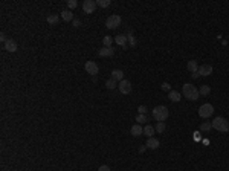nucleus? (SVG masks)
Segmentation results:
<instances>
[{"label":"nucleus","instance_id":"1","mask_svg":"<svg viewBox=\"0 0 229 171\" xmlns=\"http://www.w3.org/2000/svg\"><path fill=\"white\" fill-rule=\"evenodd\" d=\"M182 93H183V96H185L186 99H190V101H197V99H199V96H200L199 90L194 87L191 83L183 84V87H182Z\"/></svg>","mask_w":229,"mask_h":171},{"label":"nucleus","instance_id":"2","mask_svg":"<svg viewBox=\"0 0 229 171\" xmlns=\"http://www.w3.org/2000/svg\"><path fill=\"white\" fill-rule=\"evenodd\" d=\"M211 124L212 128H215L217 132H222V133H228L229 132V121L223 116H217Z\"/></svg>","mask_w":229,"mask_h":171},{"label":"nucleus","instance_id":"3","mask_svg":"<svg viewBox=\"0 0 229 171\" xmlns=\"http://www.w3.org/2000/svg\"><path fill=\"white\" fill-rule=\"evenodd\" d=\"M168 116H170V112H168V109H167L165 106H156V107L153 109V118H154L158 122L167 121Z\"/></svg>","mask_w":229,"mask_h":171},{"label":"nucleus","instance_id":"4","mask_svg":"<svg viewBox=\"0 0 229 171\" xmlns=\"http://www.w3.org/2000/svg\"><path fill=\"white\" fill-rule=\"evenodd\" d=\"M214 113V107H212V104H202L200 106V109H199V116L200 118H209L211 115Z\"/></svg>","mask_w":229,"mask_h":171},{"label":"nucleus","instance_id":"5","mask_svg":"<svg viewBox=\"0 0 229 171\" xmlns=\"http://www.w3.org/2000/svg\"><path fill=\"white\" fill-rule=\"evenodd\" d=\"M121 17L119 16H116V14H113V16H110L108 19H107V21H106V26L108 28V29H116L119 25H121Z\"/></svg>","mask_w":229,"mask_h":171},{"label":"nucleus","instance_id":"6","mask_svg":"<svg viewBox=\"0 0 229 171\" xmlns=\"http://www.w3.org/2000/svg\"><path fill=\"white\" fill-rule=\"evenodd\" d=\"M118 87H119V92L124 93V95L131 93V83H130L128 79H122V81L118 84Z\"/></svg>","mask_w":229,"mask_h":171},{"label":"nucleus","instance_id":"7","mask_svg":"<svg viewBox=\"0 0 229 171\" xmlns=\"http://www.w3.org/2000/svg\"><path fill=\"white\" fill-rule=\"evenodd\" d=\"M84 69H86V72L90 74L92 76H95L98 74V70H99V67H98V64H96L95 61H87V63L84 64Z\"/></svg>","mask_w":229,"mask_h":171},{"label":"nucleus","instance_id":"8","mask_svg":"<svg viewBox=\"0 0 229 171\" xmlns=\"http://www.w3.org/2000/svg\"><path fill=\"white\" fill-rule=\"evenodd\" d=\"M98 5H96V2L95 0H86L84 3H83V11L86 12V14H92V12H95V8H96Z\"/></svg>","mask_w":229,"mask_h":171},{"label":"nucleus","instance_id":"9","mask_svg":"<svg viewBox=\"0 0 229 171\" xmlns=\"http://www.w3.org/2000/svg\"><path fill=\"white\" fill-rule=\"evenodd\" d=\"M212 66L211 64H202V66H199V74H200V76H209L212 74Z\"/></svg>","mask_w":229,"mask_h":171},{"label":"nucleus","instance_id":"10","mask_svg":"<svg viewBox=\"0 0 229 171\" xmlns=\"http://www.w3.org/2000/svg\"><path fill=\"white\" fill-rule=\"evenodd\" d=\"M17 47H18L17 43H16L12 38H8V41L5 43V49H6L8 52H16V51H17Z\"/></svg>","mask_w":229,"mask_h":171},{"label":"nucleus","instance_id":"11","mask_svg":"<svg viewBox=\"0 0 229 171\" xmlns=\"http://www.w3.org/2000/svg\"><path fill=\"white\" fill-rule=\"evenodd\" d=\"M113 54H115L113 47H106V46H104L103 49L98 51V55H99V57H112Z\"/></svg>","mask_w":229,"mask_h":171},{"label":"nucleus","instance_id":"12","mask_svg":"<svg viewBox=\"0 0 229 171\" xmlns=\"http://www.w3.org/2000/svg\"><path fill=\"white\" fill-rule=\"evenodd\" d=\"M130 133L133 134L135 137H139L141 134H144V128L141 127V124H135L133 127H131V130H130Z\"/></svg>","mask_w":229,"mask_h":171},{"label":"nucleus","instance_id":"13","mask_svg":"<svg viewBox=\"0 0 229 171\" xmlns=\"http://www.w3.org/2000/svg\"><path fill=\"white\" fill-rule=\"evenodd\" d=\"M115 41H116V44H119L121 47H127V35H124V34H119V35H116L115 37Z\"/></svg>","mask_w":229,"mask_h":171},{"label":"nucleus","instance_id":"14","mask_svg":"<svg viewBox=\"0 0 229 171\" xmlns=\"http://www.w3.org/2000/svg\"><path fill=\"white\" fill-rule=\"evenodd\" d=\"M61 19L64 21H72L73 20V12H71V9H63L61 11Z\"/></svg>","mask_w":229,"mask_h":171},{"label":"nucleus","instance_id":"15","mask_svg":"<svg viewBox=\"0 0 229 171\" xmlns=\"http://www.w3.org/2000/svg\"><path fill=\"white\" fill-rule=\"evenodd\" d=\"M148 148H151V150H156L159 147V141L156 137H148V141H147V144H145Z\"/></svg>","mask_w":229,"mask_h":171},{"label":"nucleus","instance_id":"16","mask_svg":"<svg viewBox=\"0 0 229 171\" xmlns=\"http://www.w3.org/2000/svg\"><path fill=\"white\" fill-rule=\"evenodd\" d=\"M112 78H113L115 81H119V83H121L124 79V72L119 70V69H115V70L112 72Z\"/></svg>","mask_w":229,"mask_h":171},{"label":"nucleus","instance_id":"17","mask_svg":"<svg viewBox=\"0 0 229 171\" xmlns=\"http://www.w3.org/2000/svg\"><path fill=\"white\" fill-rule=\"evenodd\" d=\"M154 130H156V128H154L153 125H150V124H148V125H145V127H144V134H145L147 137H153Z\"/></svg>","mask_w":229,"mask_h":171},{"label":"nucleus","instance_id":"18","mask_svg":"<svg viewBox=\"0 0 229 171\" xmlns=\"http://www.w3.org/2000/svg\"><path fill=\"white\" fill-rule=\"evenodd\" d=\"M168 98H170L173 102H179V101H180V92H177V90H171V92L168 93Z\"/></svg>","mask_w":229,"mask_h":171},{"label":"nucleus","instance_id":"19","mask_svg":"<svg viewBox=\"0 0 229 171\" xmlns=\"http://www.w3.org/2000/svg\"><path fill=\"white\" fill-rule=\"evenodd\" d=\"M186 67H188V70H190L191 74H194V72H197V70H199V66H197V63H195L194 60L188 61V66H186Z\"/></svg>","mask_w":229,"mask_h":171},{"label":"nucleus","instance_id":"20","mask_svg":"<svg viewBox=\"0 0 229 171\" xmlns=\"http://www.w3.org/2000/svg\"><path fill=\"white\" fill-rule=\"evenodd\" d=\"M199 93L200 95H209L211 93V87L209 86H206V84H203V86H200V89H199Z\"/></svg>","mask_w":229,"mask_h":171},{"label":"nucleus","instance_id":"21","mask_svg":"<svg viewBox=\"0 0 229 171\" xmlns=\"http://www.w3.org/2000/svg\"><path fill=\"white\" fill-rule=\"evenodd\" d=\"M106 86H107V89L113 90V89H116V87H118V81H115L113 78H110V79H107V81H106Z\"/></svg>","mask_w":229,"mask_h":171},{"label":"nucleus","instance_id":"22","mask_svg":"<svg viewBox=\"0 0 229 171\" xmlns=\"http://www.w3.org/2000/svg\"><path fill=\"white\" fill-rule=\"evenodd\" d=\"M58 21H60V17L57 14H52V16L48 17V23L49 25H58Z\"/></svg>","mask_w":229,"mask_h":171},{"label":"nucleus","instance_id":"23","mask_svg":"<svg viewBox=\"0 0 229 171\" xmlns=\"http://www.w3.org/2000/svg\"><path fill=\"white\" fill-rule=\"evenodd\" d=\"M211 128H212L211 122H203V124L200 125V132H209Z\"/></svg>","mask_w":229,"mask_h":171},{"label":"nucleus","instance_id":"24","mask_svg":"<svg viewBox=\"0 0 229 171\" xmlns=\"http://www.w3.org/2000/svg\"><path fill=\"white\" fill-rule=\"evenodd\" d=\"M96 5L101 8H107V6H110V0H96Z\"/></svg>","mask_w":229,"mask_h":171},{"label":"nucleus","instance_id":"25","mask_svg":"<svg viewBox=\"0 0 229 171\" xmlns=\"http://www.w3.org/2000/svg\"><path fill=\"white\" fill-rule=\"evenodd\" d=\"M147 121H148L147 115H138V116H136V122H138V124H142V122H147Z\"/></svg>","mask_w":229,"mask_h":171},{"label":"nucleus","instance_id":"26","mask_svg":"<svg viewBox=\"0 0 229 171\" xmlns=\"http://www.w3.org/2000/svg\"><path fill=\"white\" fill-rule=\"evenodd\" d=\"M127 40H128V43H130V46H131V47H133V46H136V40H135V37H133V34H131V32L127 35Z\"/></svg>","mask_w":229,"mask_h":171},{"label":"nucleus","instance_id":"27","mask_svg":"<svg viewBox=\"0 0 229 171\" xmlns=\"http://www.w3.org/2000/svg\"><path fill=\"white\" fill-rule=\"evenodd\" d=\"M163 130H165V122H158V124H156V132H158V133H162Z\"/></svg>","mask_w":229,"mask_h":171},{"label":"nucleus","instance_id":"28","mask_svg":"<svg viewBox=\"0 0 229 171\" xmlns=\"http://www.w3.org/2000/svg\"><path fill=\"white\" fill-rule=\"evenodd\" d=\"M112 41H113V40L108 37V35L103 38V43H104V46H106V47H112V46H110V44H112Z\"/></svg>","mask_w":229,"mask_h":171},{"label":"nucleus","instance_id":"29","mask_svg":"<svg viewBox=\"0 0 229 171\" xmlns=\"http://www.w3.org/2000/svg\"><path fill=\"white\" fill-rule=\"evenodd\" d=\"M67 6H69V9H75V8L78 6V2H76V0H69V2H67Z\"/></svg>","mask_w":229,"mask_h":171},{"label":"nucleus","instance_id":"30","mask_svg":"<svg viewBox=\"0 0 229 171\" xmlns=\"http://www.w3.org/2000/svg\"><path fill=\"white\" fill-rule=\"evenodd\" d=\"M138 112H139V115H145L147 113V107L145 106H139L138 107Z\"/></svg>","mask_w":229,"mask_h":171},{"label":"nucleus","instance_id":"31","mask_svg":"<svg viewBox=\"0 0 229 171\" xmlns=\"http://www.w3.org/2000/svg\"><path fill=\"white\" fill-rule=\"evenodd\" d=\"M170 89H171V86L168 83H162V90H170Z\"/></svg>","mask_w":229,"mask_h":171},{"label":"nucleus","instance_id":"32","mask_svg":"<svg viewBox=\"0 0 229 171\" xmlns=\"http://www.w3.org/2000/svg\"><path fill=\"white\" fill-rule=\"evenodd\" d=\"M98 171H110V167H108V165H101V167L98 168Z\"/></svg>","mask_w":229,"mask_h":171},{"label":"nucleus","instance_id":"33","mask_svg":"<svg viewBox=\"0 0 229 171\" xmlns=\"http://www.w3.org/2000/svg\"><path fill=\"white\" fill-rule=\"evenodd\" d=\"M0 40H2V41H3V43H6V41H8V38H6V35H5V34H3V32H2V34H0Z\"/></svg>","mask_w":229,"mask_h":171},{"label":"nucleus","instance_id":"34","mask_svg":"<svg viewBox=\"0 0 229 171\" xmlns=\"http://www.w3.org/2000/svg\"><path fill=\"white\" fill-rule=\"evenodd\" d=\"M73 26H76V28H78V26H81V21H80V20H73Z\"/></svg>","mask_w":229,"mask_h":171},{"label":"nucleus","instance_id":"35","mask_svg":"<svg viewBox=\"0 0 229 171\" xmlns=\"http://www.w3.org/2000/svg\"><path fill=\"white\" fill-rule=\"evenodd\" d=\"M191 75H193V78L195 79V78H199V76H200V74H199V72H194V74H191Z\"/></svg>","mask_w":229,"mask_h":171},{"label":"nucleus","instance_id":"36","mask_svg":"<svg viewBox=\"0 0 229 171\" xmlns=\"http://www.w3.org/2000/svg\"><path fill=\"white\" fill-rule=\"evenodd\" d=\"M145 148H147V145H145V147H144V145H142L141 148H139V151H141V153H144V151H145Z\"/></svg>","mask_w":229,"mask_h":171}]
</instances>
